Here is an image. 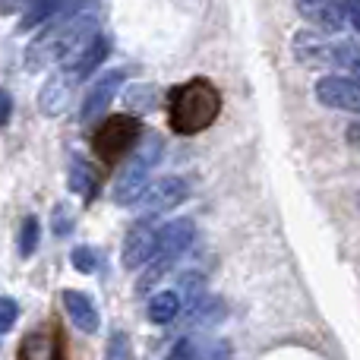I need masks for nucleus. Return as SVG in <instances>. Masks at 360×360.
Masks as SVG:
<instances>
[{
  "mask_svg": "<svg viewBox=\"0 0 360 360\" xmlns=\"http://www.w3.org/2000/svg\"><path fill=\"white\" fill-rule=\"evenodd\" d=\"M332 67L338 70H351V73H357V41H335V48H332Z\"/></svg>",
  "mask_w": 360,
  "mask_h": 360,
  "instance_id": "obj_20",
  "label": "nucleus"
},
{
  "mask_svg": "<svg viewBox=\"0 0 360 360\" xmlns=\"http://www.w3.org/2000/svg\"><path fill=\"white\" fill-rule=\"evenodd\" d=\"M165 152V139L149 133L143 146H136V155L117 174V184H114V202L117 205H136V199L143 196V190L149 186V171L162 162Z\"/></svg>",
  "mask_w": 360,
  "mask_h": 360,
  "instance_id": "obj_4",
  "label": "nucleus"
},
{
  "mask_svg": "<svg viewBox=\"0 0 360 360\" xmlns=\"http://www.w3.org/2000/svg\"><path fill=\"white\" fill-rule=\"evenodd\" d=\"M316 98L326 108H335V111H357L360 89L354 76H323L316 82Z\"/></svg>",
  "mask_w": 360,
  "mask_h": 360,
  "instance_id": "obj_9",
  "label": "nucleus"
},
{
  "mask_svg": "<svg viewBox=\"0 0 360 360\" xmlns=\"http://www.w3.org/2000/svg\"><path fill=\"white\" fill-rule=\"evenodd\" d=\"M10 114H13V95L6 89H0V127L10 120Z\"/></svg>",
  "mask_w": 360,
  "mask_h": 360,
  "instance_id": "obj_29",
  "label": "nucleus"
},
{
  "mask_svg": "<svg viewBox=\"0 0 360 360\" xmlns=\"http://www.w3.org/2000/svg\"><path fill=\"white\" fill-rule=\"evenodd\" d=\"M139 136H143V124L136 117H130V114H111V117H101V127L92 136V149L101 162L114 165L139 143Z\"/></svg>",
  "mask_w": 360,
  "mask_h": 360,
  "instance_id": "obj_5",
  "label": "nucleus"
},
{
  "mask_svg": "<svg viewBox=\"0 0 360 360\" xmlns=\"http://www.w3.org/2000/svg\"><path fill=\"white\" fill-rule=\"evenodd\" d=\"M174 294H177L180 307H186V313H193L199 304H202V297H205L202 275H199V272H186L184 278H180V291H174Z\"/></svg>",
  "mask_w": 360,
  "mask_h": 360,
  "instance_id": "obj_16",
  "label": "nucleus"
},
{
  "mask_svg": "<svg viewBox=\"0 0 360 360\" xmlns=\"http://www.w3.org/2000/svg\"><path fill=\"white\" fill-rule=\"evenodd\" d=\"M186 193H190V184H186L184 177L168 174V177H162V180L146 186L143 196L136 199V205L146 212V215H162V212L177 209V205L186 199Z\"/></svg>",
  "mask_w": 360,
  "mask_h": 360,
  "instance_id": "obj_6",
  "label": "nucleus"
},
{
  "mask_svg": "<svg viewBox=\"0 0 360 360\" xmlns=\"http://www.w3.org/2000/svg\"><path fill=\"white\" fill-rule=\"evenodd\" d=\"M76 86H79V82H76L73 76L67 73V70L54 73V76H51V79L41 86V92H38V105H41V111L48 114V117H60V114L67 111L70 105H73Z\"/></svg>",
  "mask_w": 360,
  "mask_h": 360,
  "instance_id": "obj_10",
  "label": "nucleus"
},
{
  "mask_svg": "<svg viewBox=\"0 0 360 360\" xmlns=\"http://www.w3.org/2000/svg\"><path fill=\"white\" fill-rule=\"evenodd\" d=\"M297 13L304 19H310L313 25H323L329 32H342V10H338V0H294Z\"/></svg>",
  "mask_w": 360,
  "mask_h": 360,
  "instance_id": "obj_14",
  "label": "nucleus"
},
{
  "mask_svg": "<svg viewBox=\"0 0 360 360\" xmlns=\"http://www.w3.org/2000/svg\"><path fill=\"white\" fill-rule=\"evenodd\" d=\"M165 360H196V342L193 338H180Z\"/></svg>",
  "mask_w": 360,
  "mask_h": 360,
  "instance_id": "obj_27",
  "label": "nucleus"
},
{
  "mask_svg": "<svg viewBox=\"0 0 360 360\" xmlns=\"http://www.w3.org/2000/svg\"><path fill=\"white\" fill-rule=\"evenodd\" d=\"M130 335L127 332H111V338H108V348H105V360H130Z\"/></svg>",
  "mask_w": 360,
  "mask_h": 360,
  "instance_id": "obj_22",
  "label": "nucleus"
},
{
  "mask_svg": "<svg viewBox=\"0 0 360 360\" xmlns=\"http://www.w3.org/2000/svg\"><path fill=\"white\" fill-rule=\"evenodd\" d=\"M22 0H0V10H16Z\"/></svg>",
  "mask_w": 360,
  "mask_h": 360,
  "instance_id": "obj_30",
  "label": "nucleus"
},
{
  "mask_svg": "<svg viewBox=\"0 0 360 360\" xmlns=\"http://www.w3.org/2000/svg\"><path fill=\"white\" fill-rule=\"evenodd\" d=\"M108 54H111V41H108L105 35H95V38H89L86 41V48L79 51V54L70 60V67H67V73L73 76L76 82H82L86 76H92L95 70L101 67V63L108 60Z\"/></svg>",
  "mask_w": 360,
  "mask_h": 360,
  "instance_id": "obj_13",
  "label": "nucleus"
},
{
  "mask_svg": "<svg viewBox=\"0 0 360 360\" xmlns=\"http://www.w3.org/2000/svg\"><path fill=\"white\" fill-rule=\"evenodd\" d=\"M146 313H149V323L155 326H168L177 319L180 313V300L174 291H158L149 297V307H146Z\"/></svg>",
  "mask_w": 360,
  "mask_h": 360,
  "instance_id": "obj_15",
  "label": "nucleus"
},
{
  "mask_svg": "<svg viewBox=\"0 0 360 360\" xmlns=\"http://www.w3.org/2000/svg\"><path fill=\"white\" fill-rule=\"evenodd\" d=\"M60 300H63V310H67V316L73 319L76 329L86 332V335L98 332V326H101V313H98V307H95V300L89 297V294L67 288V291L60 294Z\"/></svg>",
  "mask_w": 360,
  "mask_h": 360,
  "instance_id": "obj_12",
  "label": "nucleus"
},
{
  "mask_svg": "<svg viewBox=\"0 0 360 360\" xmlns=\"http://www.w3.org/2000/svg\"><path fill=\"white\" fill-rule=\"evenodd\" d=\"M224 313H228V307H224L221 297H202V304L190 313V323L193 326H218L224 319Z\"/></svg>",
  "mask_w": 360,
  "mask_h": 360,
  "instance_id": "obj_18",
  "label": "nucleus"
},
{
  "mask_svg": "<svg viewBox=\"0 0 360 360\" xmlns=\"http://www.w3.org/2000/svg\"><path fill=\"white\" fill-rule=\"evenodd\" d=\"M70 231H73V212H70V205H57L54 209V234L57 237H67Z\"/></svg>",
  "mask_w": 360,
  "mask_h": 360,
  "instance_id": "obj_26",
  "label": "nucleus"
},
{
  "mask_svg": "<svg viewBox=\"0 0 360 360\" xmlns=\"http://www.w3.org/2000/svg\"><path fill=\"white\" fill-rule=\"evenodd\" d=\"M38 240H41V221H38L35 215L22 218V228H19V256L29 259L38 250Z\"/></svg>",
  "mask_w": 360,
  "mask_h": 360,
  "instance_id": "obj_19",
  "label": "nucleus"
},
{
  "mask_svg": "<svg viewBox=\"0 0 360 360\" xmlns=\"http://www.w3.org/2000/svg\"><path fill=\"white\" fill-rule=\"evenodd\" d=\"M127 105L130 108H136V114H143V111H149L152 105H155V89L152 86H133V89H127Z\"/></svg>",
  "mask_w": 360,
  "mask_h": 360,
  "instance_id": "obj_21",
  "label": "nucleus"
},
{
  "mask_svg": "<svg viewBox=\"0 0 360 360\" xmlns=\"http://www.w3.org/2000/svg\"><path fill=\"white\" fill-rule=\"evenodd\" d=\"M70 262H73L76 272L82 275H92L95 269H98V253H95L92 247H76L73 253H70Z\"/></svg>",
  "mask_w": 360,
  "mask_h": 360,
  "instance_id": "obj_24",
  "label": "nucleus"
},
{
  "mask_svg": "<svg viewBox=\"0 0 360 360\" xmlns=\"http://www.w3.org/2000/svg\"><path fill=\"white\" fill-rule=\"evenodd\" d=\"M338 10H342V22L348 29H357L360 13H357V0H338Z\"/></svg>",
  "mask_w": 360,
  "mask_h": 360,
  "instance_id": "obj_28",
  "label": "nucleus"
},
{
  "mask_svg": "<svg viewBox=\"0 0 360 360\" xmlns=\"http://www.w3.org/2000/svg\"><path fill=\"white\" fill-rule=\"evenodd\" d=\"M155 237H158V228L149 221V218H143V221L133 224L124 237V253H120L124 269L133 272V269L149 266V259L155 256Z\"/></svg>",
  "mask_w": 360,
  "mask_h": 360,
  "instance_id": "obj_8",
  "label": "nucleus"
},
{
  "mask_svg": "<svg viewBox=\"0 0 360 360\" xmlns=\"http://www.w3.org/2000/svg\"><path fill=\"white\" fill-rule=\"evenodd\" d=\"M348 143L357 146V127H351V130H348Z\"/></svg>",
  "mask_w": 360,
  "mask_h": 360,
  "instance_id": "obj_31",
  "label": "nucleus"
},
{
  "mask_svg": "<svg viewBox=\"0 0 360 360\" xmlns=\"http://www.w3.org/2000/svg\"><path fill=\"white\" fill-rule=\"evenodd\" d=\"M95 29H98L95 13H79L73 19H51V22H44L41 35L25 48V67L35 73V70H44L51 63L73 60L86 48L89 38L98 35Z\"/></svg>",
  "mask_w": 360,
  "mask_h": 360,
  "instance_id": "obj_1",
  "label": "nucleus"
},
{
  "mask_svg": "<svg viewBox=\"0 0 360 360\" xmlns=\"http://www.w3.org/2000/svg\"><path fill=\"white\" fill-rule=\"evenodd\" d=\"M70 190L79 193L86 202L95 199V193H98V177H95V171L82 162H73V171H70Z\"/></svg>",
  "mask_w": 360,
  "mask_h": 360,
  "instance_id": "obj_17",
  "label": "nucleus"
},
{
  "mask_svg": "<svg viewBox=\"0 0 360 360\" xmlns=\"http://www.w3.org/2000/svg\"><path fill=\"white\" fill-rule=\"evenodd\" d=\"M124 79H127V70H108V73L101 76V79L95 82L92 89H89L86 98H82V108H79L82 124H95V120L105 117Z\"/></svg>",
  "mask_w": 360,
  "mask_h": 360,
  "instance_id": "obj_7",
  "label": "nucleus"
},
{
  "mask_svg": "<svg viewBox=\"0 0 360 360\" xmlns=\"http://www.w3.org/2000/svg\"><path fill=\"white\" fill-rule=\"evenodd\" d=\"M196 360H231V348L221 338L212 342H196Z\"/></svg>",
  "mask_w": 360,
  "mask_h": 360,
  "instance_id": "obj_23",
  "label": "nucleus"
},
{
  "mask_svg": "<svg viewBox=\"0 0 360 360\" xmlns=\"http://www.w3.org/2000/svg\"><path fill=\"white\" fill-rule=\"evenodd\" d=\"M19 319V304L13 297H0V335L10 332Z\"/></svg>",
  "mask_w": 360,
  "mask_h": 360,
  "instance_id": "obj_25",
  "label": "nucleus"
},
{
  "mask_svg": "<svg viewBox=\"0 0 360 360\" xmlns=\"http://www.w3.org/2000/svg\"><path fill=\"white\" fill-rule=\"evenodd\" d=\"M193 240H196V224H193L190 218H174V221H168L165 228H158L155 256L149 259V272L139 281V291H149L152 285H158L162 275H168L171 266L193 247Z\"/></svg>",
  "mask_w": 360,
  "mask_h": 360,
  "instance_id": "obj_3",
  "label": "nucleus"
},
{
  "mask_svg": "<svg viewBox=\"0 0 360 360\" xmlns=\"http://www.w3.org/2000/svg\"><path fill=\"white\" fill-rule=\"evenodd\" d=\"M171 130L180 136H196V133L209 130L221 114V92L212 86L205 76H193V79L180 82L168 92L165 101Z\"/></svg>",
  "mask_w": 360,
  "mask_h": 360,
  "instance_id": "obj_2",
  "label": "nucleus"
},
{
  "mask_svg": "<svg viewBox=\"0 0 360 360\" xmlns=\"http://www.w3.org/2000/svg\"><path fill=\"white\" fill-rule=\"evenodd\" d=\"M332 48H335V44H332L326 35L313 32V29L297 32V35H294V44H291L294 57H297L304 67H313V70L316 67H332Z\"/></svg>",
  "mask_w": 360,
  "mask_h": 360,
  "instance_id": "obj_11",
  "label": "nucleus"
}]
</instances>
